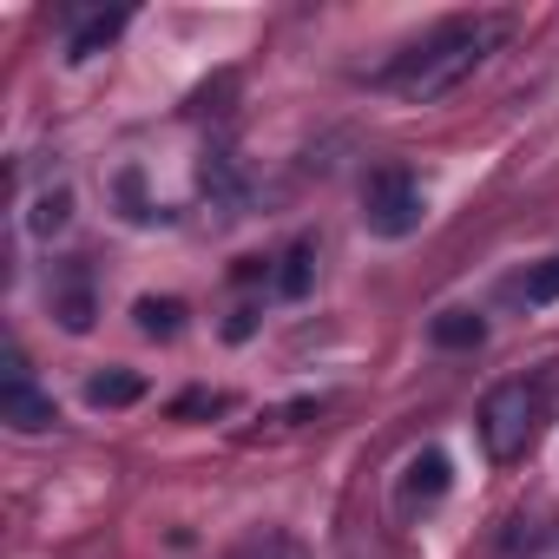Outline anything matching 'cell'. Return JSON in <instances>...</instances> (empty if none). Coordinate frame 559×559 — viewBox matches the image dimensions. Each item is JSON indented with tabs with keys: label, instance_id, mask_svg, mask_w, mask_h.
Returning <instances> with one entry per match:
<instances>
[{
	"label": "cell",
	"instance_id": "obj_11",
	"mask_svg": "<svg viewBox=\"0 0 559 559\" xmlns=\"http://www.w3.org/2000/svg\"><path fill=\"white\" fill-rule=\"evenodd\" d=\"M230 559H310L304 552V539L297 533H284V526H263V533H250Z\"/></svg>",
	"mask_w": 559,
	"mask_h": 559
},
{
	"label": "cell",
	"instance_id": "obj_5",
	"mask_svg": "<svg viewBox=\"0 0 559 559\" xmlns=\"http://www.w3.org/2000/svg\"><path fill=\"white\" fill-rule=\"evenodd\" d=\"M126 21H132V8H99V14H80V21H73V34H67V60L80 67V60L106 53V47L126 34Z\"/></svg>",
	"mask_w": 559,
	"mask_h": 559
},
{
	"label": "cell",
	"instance_id": "obj_14",
	"mask_svg": "<svg viewBox=\"0 0 559 559\" xmlns=\"http://www.w3.org/2000/svg\"><path fill=\"white\" fill-rule=\"evenodd\" d=\"M513 297L526 304V310H546V304H559V257H546V263H533L520 284H513Z\"/></svg>",
	"mask_w": 559,
	"mask_h": 559
},
{
	"label": "cell",
	"instance_id": "obj_3",
	"mask_svg": "<svg viewBox=\"0 0 559 559\" xmlns=\"http://www.w3.org/2000/svg\"><path fill=\"white\" fill-rule=\"evenodd\" d=\"M421 217H428V191L408 165H382V171L362 178V230L369 237H389V243L415 237Z\"/></svg>",
	"mask_w": 559,
	"mask_h": 559
},
{
	"label": "cell",
	"instance_id": "obj_13",
	"mask_svg": "<svg viewBox=\"0 0 559 559\" xmlns=\"http://www.w3.org/2000/svg\"><path fill=\"white\" fill-rule=\"evenodd\" d=\"M53 317H60V330H73V336H86V330H93V290L80 284V276L53 290Z\"/></svg>",
	"mask_w": 559,
	"mask_h": 559
},
{
	"label": "cell",
	"instance_id": "obj_10",
	"mask_svg": "<svg viewBox=\"0 0 559 559\" xmlns=\"http://www.w3.org/2000/svg\"><path fill=\"white\" fill-rule=\"evenodd\" d=\"M27 224H34V237H60V230L73 224V185H53V191H40Z\"/></svg>",
	"mask_w": 559,
	"mask_h": 559
},
{
	"label": "cell",
	"instance_id": "obj_1",
	"mask_svg": "<svg viewBox=\"0 0 559 559\" xmlns=\"http://www.w3.org/2000/svg\"><path fill=\"white\" fill-rule=\"evenodd\" d=\"M507 34H513L507 14H454V21H441L428 40H415L395 67H382L376 86L395 93V99H408V106H435V99L461 93V86L507 47Z\"/></svg>",
	"mask_w": 559,
	"mask_h": 559
},
{
	"label": "cell",
	"instance_id": "obj_2",
	"mask_svg": "<svg viewBox=\"0 0 559 559\" xmlns=\"http://www.w3.org/2000/svg\"><path fill=\"white\" fill-rule=\"evenodd\" d=\"M539 421H546V389L539 382H526V376L493 382L487 402H480V448H487V461L493 467L526 461V448L539 441Z\"/></svg>",
	"mask_w": 559,
	"mask_h": 559
},
{
	"label": "cell",
	"instance_id": "obj_8",
	"mask_svg": "<svg viewBox=\"0 0 559 559\" xmlns=\"http://www.w3.org/2000/svg\"><path fill=\"white\" fill-rule=\"evenodd\" d=\"M132 317H139V330L158 336V343H171V336L185 330V304H178V297H139Z\"/></svg>",
	"mask_w": 559,
	"mask_h": 559
},
{
	"label": "cell",
	"instance_id": "obj_9",
	"mask_svg": "<svg viewBox=\"0 0 559 559\" xmlns=\"http://www.w3.org/2000/svg\"><path fill=\"white\" fill-rule=\"evenodd\" d=\"M139 395H145V382H139L132 369H106V376L86 382V402H93V408H132Z\"/></svg>",
	"mask_w": 559,
	"mask_h": 559
},
{
	"label": "cell",
	"instance_id": "obj_12",
	"mask_svg": "<svg viewBox=\"0 0 559 559\" xmlns=\"http://www.w3.org/2000/svg\"><path fill=\"white\" fill-rule=\"evenodd\" d=\"M310 276H317V243H290L284 250V270H276V297H304L310 290Z\"/></svg>",
	"mask_w": 559,
	"mask_h": 559
},
{
	"label": "cell",
	"instance_id": "obj_6",
	"mask_svg": "<svg viewBox=\"0 0 559 559\" xmlns=\"http://www.w3.org/2000/svg\"><path fill=\"white\" fill-rule=\"evenodd\" d=\"M441 493H448V454H441V448H421V454L408 461L402 507H428V500H441Z\"/></svg>",
	"mask_w": 559,
	"mask_h": 559
},
{
	"label": "cell",
	"instance_id": "obj_7",
	"mask_svg": "<svg viewBox=\"0 0 559 559\" xmlns=\"http://www.w3.org/2000/svg\"><path fill=\"white\" fill-rule=\"evenodd\" d=\"M428 336H435L441 349H480V343H487V323H480L474 310H441V317L428 323Z\"/></svg>",
	"mask_w": 559,
	"mask_h": 559
},
{
	"label": "cell",
	"instance_id": "obj_4",
	"mask_svg": "<svg viewBox=\"0 0 559 559\" xmlns=\"http://www.w3.org/2000/svg\"><path fill=\"white\" fill-rule=\"evenodd\" d=\"M0 421H8L14 435H47V428L60 421L53 395L27 376V356H21V349H8V382H0Z\"/></svg>",
	"mask_w": 559,
	"mask_h": 559
}]
</instances>
